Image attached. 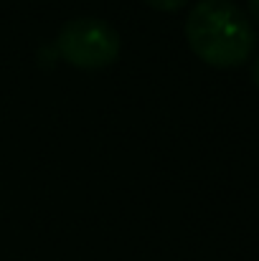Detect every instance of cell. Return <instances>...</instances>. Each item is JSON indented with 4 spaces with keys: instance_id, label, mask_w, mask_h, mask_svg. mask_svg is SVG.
Instances as JSON below:
<instances>
[{
    "instance_id": "obj_1",
    "label": "cell",
    "mask_w": 259,
    "mask_h": 261,
    "mask_svg": "<svg viewBox=\"0 0 259 261\" xmlns=\"http://www.w3.org/2000/svg\"><path fill=\"white\" fill-rule=\"evenodd\" d=\"M185 41L203 64L214 69H237L252 59L257 31L237 3L201 0L185 18Z\"/></svg>"
},
{
    "instance_id": "obj_2",
    "label": "cell",
    "mask_w": 259,
    "mask_h": 261,
    "mask_svg": "<svg viewBox=\"0 0 259 261\" xmlns=\"http://www.w3.org/2000/svg\"><path fill=\"white\" fill-rule=\"evenodd\" d=\"M122 48L120 33L112 23L99 18H74L61 25L56 36L59 56L77 69H104L117 61Z\"/></svg>"
},
{
    "instance_id": "obj_3",
    "label": "cell",
    "mask_w": 259,
    "mask_h": 261,
    "mask_svg": "<svg viewBox=\"0 0 259 261\" xmlns=\"http://www.w3.org/2000/svg\"><path fill=\"white\" fill-rule=\"evenodd\" d=\"M150 8L160 10V13H173V10H180L188 0H145Z\"/></svg>"
},
{
    "instance_id": "obj_4",
    "label": "cell",
    "mask_w": 259,
    "mask_h": 261,
    "mask_svg": "<svg viewBox=\"0 0 259 261\" xmlns=\"http://www.w3.org/2000/svg\"><path fill=\"white\" fill-rule=\"evenodd\" d=\"M247 8H249V13H252V18L259 23V0H247Z\"/></svg>"
},
{
    "instance_id": "obj_5",
    "label": "cell",
    "mask_w": 259,
    "mask_h": 261,
    "mask_svg": "<svg viewBox=\"0 0 259 261\" xmlns=\"http://www.w3.org/2000/svg\"><path fill=\"white\" fill-rule=\"evenodd\" d=\"M252 82H254V87L259 89V56L254 59V64H252Z\"/></svg>"
}]
</instances>
